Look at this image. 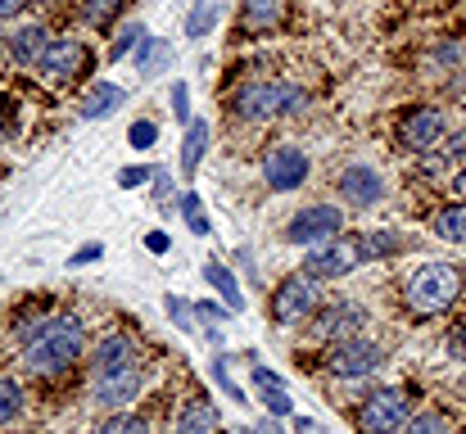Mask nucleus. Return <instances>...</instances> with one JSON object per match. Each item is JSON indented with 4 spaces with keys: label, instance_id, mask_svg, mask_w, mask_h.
<instances>
[{
    "label": "nucleus",
    "instance_id": "obj_1",
    "mask_svg": "<svg viewBox=\"0 0 466 434\" xmlns=\"http://www.w3.org/2000/svg\"><path fill=\"white\" fill-rule=\"evenodd\" d=\"M86 348V326L77 317H46L36 326H23V367L41 380L64 376Z\"/></svg>",
    "mask_w": 466,
    "mask_h": 434
},
{
    "label": "nucleus",
    "instance_id": "obj_2",
    "mask_svg": "<svg viewBox=\"0 0 466 434\" xmlns=\"http://www.w3.org/2000/svg\"><path fill=\"white\" fill-rule=\"evenodd\" d=\"M309 105V91L295 82H245L231 96V114L240 123H268L277 114H299Z\"/></svg>",
    "mask_w": 466,
    "mask_h": 434
},
{
    "label": "nucleus",
    "instance_id": "obj_3",
    "mask_svg": "<svg viewBox=\"0 0 466 434\" xmlns=\"http://www.w3.org/2000/svg\"><path fill=\"white\" fill-rule=\"evenodd\" d=\"M458 294H462V272L453 263H426V267L412 272V281L403 289V303H408L412 317H440L458 303Z\"/></svg>",
    "mask_w": 466,
    "mask_h": 434
},
{
    "label": "nucleus",
    "instance_id": "obj_4",
    "mask_svg": "<svg viewBox=\"0 0 466 434\" xmlns=\"http://www.w3.org/2000/svg\"><path fill=\"white\" fill-rule=\"evenodd\" d=\"M358 263H367L362 236H335L326 245H312V254H304V277H312V281H339Z\"/></svg>",
    "mask_w": 466,
    "mask_h": 434
},
{
    "label": "nucleus",
    "instance_id": "obj_5",
    "mask_svg": "<svg viewBox=\"0 0 466 434\" xmlns=\"http://www.w3.org/2000/svg\"><path fill=\"white\" fill-rule=\"evenodd\" d=\"M408 394L403 389H371L358 408V430L362 434H399L408 426Z\"/></svg>",
    "mask_w": 466,
    "mask_h": 434
},
{
    "label": "nucleus",
    "instance_id": "obj_6",
    "mask_svg": "<svg viewBox=\"0 0 466 434\" xmlns=\"http://www.w3.org/2000/svg\"><path fill=\"white\" fill-rule=\"evenodd\" d=\"M380 367H385V348L371 344L367 335L339 339V344H330V353H326V371L339 376V380H358V376H371V371H380Z\"/></svg>",
    "mask_w": 466,
    "mask_h": 434
},
{
    "label": "nucleus",
    "instance_id": "obj_7",
    "mask_svg": "<svg viewBox=\"0 0 466 434\" xmlns=\"http://www.w3.org/2000/svg\"><path fill=\"white\" fill-rule=\"evenodd\" d=\"M317 317V281L312 277H286L272 294V321L277 326H304Z\"/></svg>",
    "mask_w": 466,
    "mask_h": 434
},
{
    "label": "nucleus",
    "instance_id": "obj_8",
    "mask_svg": "<svg viewBox=\"0 0 466 434\" xmlns=\"http://www.w3.org/2000/svg\"><path fill=\"white\" fill-rule=\"evenodd\" d=\"M339 227H344V213L335 204H312V208H299L286 222V240H295V245H326V240L339 236Z\"/></svg>",
    "mask_w": 466,
    "mask_h": 434
},
{
    "label": "nucleus",
    "instance_id": "obj_9",
    "mask_svg": "<svg viewBox=\"0 0 466 434\" xmlns=\"http://www.w3.org/2000/svg\"><path fill=\"white\" fill-rule=\"evenodd\" d=\"M444 132H449V118H444V109H431V105H421V109H412V114L399 123V145H403L408 154H431L435 145L444 141Z\"/></svg>",
    "mask_w": 466,
    "mask_h": 434
},
{
    "label": "nucleus",
    "instance_id": "obj_10",
    "mask_svg": "<svg viewBox=\"0 0 466 434\" xmlns=\"http://www.w3.org/2000/svg\"><path fill=\"white\" fill-rule=\"evenodd\" d=\"M141 385H146V376H141L137 362H132V367H118V371L91 376V394H96V403H100L105 412H123V408L141 394Z\"/></svg>",
    "mask_w": 466,
    "mask_h": 434
},
{
    "label": "nucleus",
    "instance_id": "obj_11",
    "mask_svg": "<svg viewBox=\"0 0 466 434\" xmlns=\"http://www.w3.org/2000/svg\"><path fill=\"white\" fill-rule=\"evenodd\" d=\"M362 326H371V317H367V308L353 303V298H344V303H335V308H321V312L312 317V335H317V339H330V344L362 335Z\"/></svg>",
    "mask_w": 466,
    "mask_h": 434
},
{
    "label": "nucleus",
    "instance_id": "obj_12",
    "mask_svg": "<svg viewBox=\"0 0 466 434\" xmlns=\"http://www.w3.org/2000/svg\"><path fill=\"white\" fill-rule=\"evenodd\" d=\"M309 167L312 163L299 145H272L268 158H263V181H268L272 190H295V186L309 181Z\"/></svg>",
    "mask_w": 466,
    "mask_h": 434
},
{
    "label": "nucleus",
    "instance_id": "obj_13",
    "mask_svg": "<svg viewBox=\"0 0 466 434\" xmlns=\"http://www.w3.org/2000/svg\"><path fill=\"white\" fill-rule=\"evenodd\" d=\"M339 199L353 204V208H371V204L385 199V177L367 163H353V167L339 172Z\"/></svg>",
    "mask_w": 466,
    "mask_h": 434
},
{
    "label": "nucleus",
    "instance_id": "obj_14",
    "mask_svg": "<svg viewBox=\"0 0 466 434\" xmlns=\"http://www.w3.org/2000/svg\"><path fill=\"white\" fill-rule=\"evenodd\" d=\"M36 68H41L46 77H77V73H86V68H91V50H86L82 41L59 36V41H50V45H46V55L36 59Z\"/></svg>",
    "mask_w": 466,
    "mask_h": 434
},
{
    "label": "nucleus",
    "instance_id": "obj_15",
    "mask_svg": "<svg viewBox=\"0 0 466 434\" xmlns=\"http://www.w3.org/2000/svg\"><path fill=\"white\" fill-rule=\"evenodd\" d=\"M132 362H137L132 339H127L123 330H109V335L96 344V353H91V376H100V371H118V367H132Z\"/></svg>",
    "mask_w": 466,
    "mask_h": 434
},
{
    "label": "nucleus",
    "instance_id": "obj_16",
    "mask_svg": "<svg viewBox=\"0 0 466 434\" xmlns=\"http://www.w3.org/2000/svg\"><path fill=\"white\" fill-rule=\"evenodd\" d=\"M123 105H127V91H123V86L96 82V86L86 91V100H82V118H86V123H100V118H109V114L123 109Z\"/></svg>",
    "mask_w": 466,
    "mask_h": 434
},
{
    "label": "nucleus",
    "instance_id": "obj_17",
    "mask_svg": "<svg viewBox=\"0 0 466 434\" xmlns=\"http://www.w3.org/2000/svg\"><path fill=\"white\" fill-rule=\"evenodd\" d=\"M286 23V0H245L240 32H272Z\"/></svg>",
    "mask_w": 466,
    "mask_h": 434
},
{
    "label": "nucleus",
    "instance_id": "obj_18",
    "mask_svg": "<svg viewBox=\"0 0 466 434\" xmlns=\"http://www.w3.org/2000/svg\"><path fill=\"white\" fill-rule=\"evenodd\" d=\"M177 434H218V408L204 403V399H190V403L181 408Z\"/></svg>",
    "mask_w": 466,
    "mask_h": 434
},
{
    "label": "nucleus",
    "instance_id": "obj_19",
    "mask_svg": "<svg viewBox=\"0 0 466 434\" xmlns=\"http://www.w3.org/2000/svg\"><path fill=\"white\" fill-rule=\"evenodd\" d=\"M204 145H208V123L204 118H190L186 123V136H181V172H186V181L195 177V167L204 158Z\"/></svg>",
    "mask_w": 466,
    "mask_h": 434
},
{
    "label": "nucleus",
    "instance_id": "obj_20",
    "mask_svg": "<svg viewBox=\"0 0 466 434\" xmlns=\"http://www.w3.org/2000/svg\"><path fill=\"white\" fill-rule=\"evenodd\" d=\"M435 236L440 240H449V245H466V199H458V204H444L440 213H435Z\"/></svg>",
    "mask_w": 466,
    "mask_h": 434
},
{
    "label": "nucleus",
    "instance_id": "obj_21",
    "mask_svg": "<svg viewBox=\"0 0 466 434\" xmlns=\"http://www.w3.org/2000/svg\"><path fill=\"white\" fill-rule=\"evenodd\" d=\"M204 281L222 294V303L231 308V312H245V294H240V286H236V277L222 267V263H204Z\"/></svg>",
    "mask_w": 466,
    "mask_h": 434
},
{
    "label": "nucleus",
    "instance_id": "obj_22",
    "mask_svg": "<svg viewBox=\"0 0 466 434\" xmlns=\"http://www.w3.org/2000/svg\"><path fill=\"white\" fill-rule=\"evenodd\" d=\"M46 45H50V32H46V27H23V32L9 41L14 59H23V64H36V59L46 55Z\"/></svg>",
    "mask_w": 466,
    "mask_h": 434
},
{
    "label": "nucleus",
    "instance_id": "obj_23",
    "mask_svg": "<svg viewBox=\"0 0 466 434\" xmlns=\"http://www.w3.org/2000/svg\"><path fill=\"white\" fill-rule=\"evenodd\" d=\"M172 64V50H167V41H158V36H141V55H137V68L150 77V73H163Z\"/></svg>",
    "mask_w": 466,
    "mask_h": 434
},
{
    "label": "nucleus",
    "instance_id": "obj_24",
    "mask_svg": "<svg viewBox=\"0 0 466 434\" xmlns=\"http://www.w3.org/2000/svg\"><path fill=\"white\" fill-rule=\"evenodd\" d=\"M403 249H408V240L399 231H371V236H362V254L367 258H394Z\"/></svg>",
    "mask_w": 466,
    "mask_h": 434
},
{
    "label": "nucleus",
    "instance_id": "obj_25",
    "mask_svg": "<svg viewBox=\"0 0 466 434\" xmlns=\"http://www.w3.org/2000/svg\"><path fill=\"white\" fill-rule=\"evenodd\" d=\"M96 434H155V430H150V421L137 417V412H114L109 421H100Z\"/></svg>",
    "mask_w": 466,
    "mask_h": 434
},
{
    "label": "nucleus",
    "instance_id": "obj_26",
    "mask_svg": "<svg viewBox=\"0 0 466 434\" xmlns=\"http://www.w3.org/2000/svg\"><path fill=\"white\" fill-rule=\"evenodd\" d=\"M18 412H23V385L0 376V426H9Z\"/></svg>",
    "mask_w": 466,
    "mask_h": 434
},
{
    "label": "nucleus",
    "instance_id": "obj_27",
    "mask_svg": "<svg viewBox=\"0 0 466 434\" xmlns=\"http://www.w3.org/2000/svg\"><path fill=\"white\" fill-rule=\"evenodd\" d=\"M403 434H453V426H449V417H440V412H417V417H408Z\"/></svg>",
    "mask_w": 466,
    "mask_h": 434
},
{
    "label": "nucleus",
    "instance_id": "obj_28",
    "mask_svg": "<svg viewBox=\"0 0 466 434\" xmlns=\"http://www.w3.org/2000/svg\"><path fill=\"white\" fill-rule=\"evenodd\" d=\"M181 213H186V227L195 231V236H208V217H204V208H199V195L190 190V195H181Z\"/></svg>",
    "mask_w": 466,
    "mask_h": 434
},
{
    "label": "nucleus",
    "instance_id": "obj_29",
    "mask_svg": "<svg viewBox=\"0 0 466 434\" xmlns=\"http://www.w3.org/2000/svg\"><path fill=\"white\" fill-rule=\"evenodd\" d=\"M141 36H146V32H141V23H127V27H118V36H114V45H109V59L118 64V59H123V55H127V50H132Z\"/></svg>",
    "mask_w": 466,
    "mask_h": 434
},
{
    "label": "nucleus",
    "instance_id": "obj_30",
    "mask_svg": "<svg viewBox=\"0 0 466 434\" xmlns=\"http://www.w3.org/2000/svg\"><path fill=\"white\" fill-rule=\"evenodd\" d=\"M213 18H218V5H213V0H199V9L190 14V23H186V32H190V36H204V32L213 27Z\"/></svg>",
    "mask_w": 466,
    "mask_h": 434
},
{
    "label": "nucleus",
    "instance_id": "obj_31",
    "mask_svg": "<svg viewBox=\"0 0 466 434\" xmlns=\"http://www.w3.org/2000/svg\"><path fill=\"white\" fill-rule=\"evenodd\" d=\"M258 389H263V403H268L272 417H290V394H286V385H258Z\"/></svg>",
    "mask_w": 466,
    "mask_h": 434
},
{
    "label": "nucleus",
    "instance_id": "obj_32",
    "mask_svg": "<svg viewBox=\"0 0 466 434\" xmlns=\"http://www.w3.org/2000/svg\"><path fill=\"white\" fill-rule=\"evenodd\" d=\"M213 380H218V385L227 389V399H231V403H249V399L240 394V385H236V380L227 376V358H218V362H213Z\"/></svg>",
    "mask_w": 466,
    "mask_h": 434
},
{
    "label": "nucleus",
    "instance_id": "obj_33",
    "mask_svg": "<svg viewBox=\"0 0 466 434\" xmlns=\"http://www.w3.org/2000/svg\"><path fill=\"white\" fill-rule=\"evenodd\" d=\"M127 141L137 145V149H150V145L158 141V127L150 123V118H141V123H132V132H127Z\"/></svg>",
    "mask_w": 466,
    "mask_h": 434
},
{
    "label": "nucleus",
    "instance_id": "obj_34",
    "mask_svg": "<svg viewBox=\"0 0 466 434\" xmlns=\"http://www.w3.org/2000/svg\"><path fill=\"white\" fill-rule=\"evenodd\" d=\"M172 114H177V123H181V127L190 123V86H186V82H177V86H172Z\"/></svg>",
    "mask_w": 466,
    "mask_h": 434
},
{
    "label": "nucleus",
    "instance_id": "obj_35",
    "mask_svg": "<svg viewBox=\"0 0 466 434\" xmlns=\"http://www.w3.org/2000/svg\"><path fill=\"white\" fill-rule=\"evenodd\" d=\"M167 317H172L181 330H195V308H186L177 294H167Z\"/></svg>",
    "mask_w": 466,
    "mask_h": 434
},
{
    "label": "nucleus",
    "instance_id": "obj_36",
    "mask_svg": "<svg viewBox=\"0 0 466 434\" xmlns=\"http://www.w3.org/2000/svg\"><path fill=\"white\" fill-rule=\"evenodd\" d=\"M458 59H462V50H458V45H435V50H431V59H426V68H453Z\"/></svg>",
    "mask_w": 466,
    "mask_h": 434
},
{
    "label": "nucleus",
    "instance_id": "obj_37",
    "mask_svg": "<svg viewBox=\"0 0 466 434\" xmlns=\"http://www.w3.org/2000/svg\"><path fill=\"white\" fill-rule=\"evenodd\" d=\"M150 177H155L150 167H123V172H118V186H123V190H137V186L150 181Z\"/></svg>",
    "mask_w": 466,
    "mask_h": 434
},
{
    "label": "nucleus",
    "instance_id": "obj_38",
    "mask_svg": "<svg viewBox=\"0 0 466 434\" xmlns=\"http://www.w3.org/2000/svg\"><path fill=\"white\" fill-rule=\"evenodd\" d=\"M100 254H105V249H100V245H82V249H77V254H73V258H68V267H82V263H96V258H100Z\"/></svg>",
    "mask_w": 466,
    "mask_h": 434
},
{
    "label": "nucleus",
    "instance_id": "obj_39",
    "mask_svg": "<svg viewBox=\"0 0 466 434\" xmlns=\"http://www.w3.org/2000/svg\"><path fill=\"white\" fill-rule=\"evenodd\" d=\"M167 245H172V240H167L163 231H150V236H146V249H150V254H167Z\"/></svg>",
    "mask_w": 466,
    "mask_h": 434
},
{
    "label": "nucleus",
    "instance_id": "obj_40",
    "mask_svg": "<svg viewBox=\"0 0 466 434\" xmlns=\"http://www.w3.org/2000/svg\"><path fill=\"white\" fill-rule=\"evenodd\" d=\"M23 9H27V0H0V18H14Z\"/></svg>",
    "mask_w": 466,
    "mask_h": 434
},
{
    "label": "nucleus",
    "instance_id": "obj_41",
    "mask_svg": "<svg viewBox=\"0 0 466 434\" xmlns=\"http://www.w3.org/2000/svg\"><path fill=\"white\" fill-rule=\"evenodd\" d=\"M109 5H114V0H96V5L86 9V18H91V23H100V18L109 14Z\"/></svg>",
    "mask_w": 466,
    "mask_h": 434
},
{
    "label": "nucleus",
    "instance_id": "obj_42",
    "mask_svg": "<svg viewBox=\"0 0 466 434\" xmlns=\"http://www.w3.org/2000/svg\"><path fill=\"white\" fill-rule=\"evenodd\" d=\"M249 434H281V430H277V421H258V426H249Z\"/></svg>",
    "mask_w": 466,
    "mask_h": 434
},
{
    "label": "nucleus",
    "instance_id": "obj_43",
    "mask_svg": "<svg viewBox=\"0 0 466 434\" xmlns=\"http://www.w3.org/2000/svg\"><path fill=\"white\" fill-rule=\"evenodd\" d=\"M453 186H458V195H462V199H466V167H462V172H458V177H453Z\"/></svg>",
    "mask_w": 466,
    "mask_h": 434
}]
</instances>
